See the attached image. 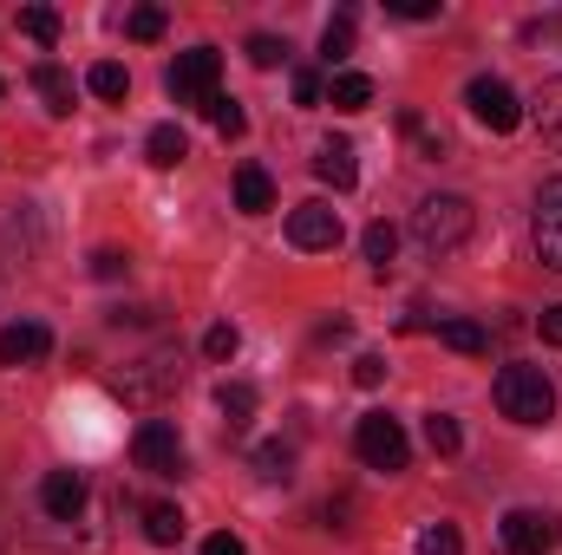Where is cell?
<instances>
[{"label": "cell", "instance_id": "cell-15", "mask_svg": "<svg viewBox=\"0 0 562 555\" xmlns=\"http://www.w3.org/2000/svg\"><path fill=\"white\" fill-rule=\"evenodd\" d=\"M236 209H243V216L276 209V183H269V170H262V163H243V170H236Z\"/></svg>", "mask_w": 562, "mask_h": 555}, {"label": "cell", "instance_id": "cell-3", "mask_svg": "<svg viewBox=\"0 0 562 555\" xmlns=\"http://www.w3.org/2000/svg\"><path fill=\"white\" fill-rule=\"evenodd\" d=\"M177 386H183V353H177V347H157V353L132 360L125 373H112V393H119L125 406H164Z\"/></svg>", "mask_w": 562, "mask_h": 555}, {"label": "cell", "instance_id": "cell-38", "mask_svg": "<svg viewBox=\"0 0 562 555\" xmlns=\"http://www.w3.org/2000/svg\"><path fill=\"white\" fill-rule=\"evenodd\" d=\"M537 327H543V340H550V347H562V301H557V307H543V320H537Z\"/></svg>", "mask_w": 562, "mask_h": 555}, {"label": "cell", "instance_id": "cell-19", "mask_svg": "<svg viewBox=\"0 0 562 555\" xmlns=\"http://www.w3.org/2000/svg\"><path fill=\"white\" fill-rule=\"evenodd\" d=\"M144 150H150V163H157V170H177V163L190 157V138H183L177 125H157V132L144 138Z\"/></svg>", "mask_w": 562, "mask_h": 555}, {"label": "cell", "instance_id": "cell-39", "mask_svg": "<svg viewBox=\"0 0 562 555\" xmlns=\"http://www.w3.org/2000/svg\"><path fill=\"white\" fill-rule=\"evenodd\" d=\"M203 555H243V543H236V536H229V530H216V536H210V543H203Z\"/></svg>", "mask_w": 562, "mask_h": 555}, {"label": "cell", "instance_id": "cell-5", "mask_svg": "<svg viewBox=\"0 0 562 555\" xmlns=\"http://www.w3.org/2000/svg\"><path fill=\"white\" fill-rule=\"evenodd\" d=\"M216 79H223V53H216V46H190V53H177V66H170V99L190 105V112H210Z\"/></svg>", "mask_w": 562, "mask_h": 555}, {"label": "cell", "instance_id": "cell-12", "mask_svg": "<svg viewBox=\"0 0 562 555\" xmlns=\"http://www.w3.org/2000/svg\"><path fill=\"white\" fill-rule=\"evenodd\" d=\"M53 353V327L46 320H13L0 327V366H40Z\"/></svg>", "mask_w": 562, "mask_h": 555}, {"label": "cell", "instance_id": "cell-26", "mask_svg": "<svg viewBox=\"0 0 562 555\" xmlns=\"http://www.w3.org/2000/svg\"><path fill=\"white\" fill-rule=\"evenodd\" d=\"M20 33L40 39V46H53V39H59V13H53V7H20Z\"/></svg>", "mask_w": 562, "mask_h": 555}, {"label": "cell", "instance_id": "cell-6", "mask_svg": "<svg viewBox=\"0 0 562 555\" xmlns=\"http://www.w3.org/2000/svg\"><path fill=\"white\" fill-rule=\"evenodd\" d=\"M464 105H471V118H477L484 132H497V138L524 125V99H517L504 79H491V72H477V79L464 86Z\"/></svg>", "mask_w": 562, "mask_h": 555}, {"label": "cell", "instance_id": "cell-16", "mask_svg": "<svg viewBox=\"0 0 562 555\" xmlns=\"http://www.w3.org/2000/svg\"><path fill=\"white\" fill-rule=\"evenodd\" d=\"M216 412L229 418V431H243V424L256 418V386H249V380H223V386H216Z\"/></svg>", "mask_w": 562, "mask_h": 555}, {"label": "cell", "instance_id": "cell-13", "mask_svg": "<svg viewBox=\"0 0 562 555\" xmlns=\"http://www.w3.org/2000/svg\"><path fill=\"white\" fill-rule=\"evenodd\" d=\"M314 177H321V183H334V190H353V183H360L353 144H347V138H327L321 150H314Z\"/></svg>", "mask_w": 562, "mask_h": 555}, {"label": "cell", "instance_id": "cell-25", "mask_svg": "<svg viewBox=\"0 0 562 555\" xmlns=\"http://www.w3.org/2000/svg\"><path fill=\"white\" fill-rule=\"evenodd\" d=\"M537 132H543V144H557L562 150V79L557 86H543V99H537Z\"/></svg>", "mask_w": 562, "mask_h": 555}, {"label": "cell", "instance_id": "cell-24", "mask_svg": "<svg viewBox=\"0 0 562 555\" xmlns=\"http://www.w3.org/2000/svg\"><path fill=\"white\" fill-rule=\"evenodd\" d=\"M438 340H445L451 353H484V347H491V333H484L477 320H438Z\"/></svg>", "mask_w": 562, "mask_h": 555}, {"label": "cell", "instance_id": "cell-27", "mask_svg": "<svg viewBox=\"0 0 562 555\" xmlns=\"http://www.w3.org/2000/svg\"><path fill=\"white\" fill-rule=\"evenodd\" d=\"M360 249H367V262H373V269H386V262H393V249H400V229H393V223H373V229L360 236Z\"/></svg>", "mask_w": 562, "mask_h": 555}, {"label": "cell", "instance_id": "cell-36", "mask_svg": "<svg viewBox=\"0 0 562 555\" xmlns=\"http://www.w3.org/2000/svg\"><path fill=\"white\" fill-rule=\"evenodd\" d=\"M294 105H321V72H314V66L294 72Z\"/></svg>", "mask_w": 562, "mask_h": 555}, {"label": "cell", "instance_id": "cell-11", "mask_svg": "<svg viewBox=\"0 0 562 555\" xmlns=\"http://www.w3.org/2000/svg\"><path fill=\"white\" fill-rule=\"evenodd\" d=\"M288 242L294 249H340V209H327V203H294L288 209Z\"/></svg>", "mask_w": 562, "mask_h": 555}, {"label": "cell", "instance_id": "cell-34", "mask_svg": "<svg viewBox=\"0 0 562 555\" xmlns=\"http://www.w3.org/2000/svg\"><path fill=\"white\" fill-rule=\"evenodd\" d=\"M125 269H132V256H125V249H99V256H92V275H99V281H119Z\"/></svg>", "mask_w": 562, "mask_h": 555}, {"label": "cell", "instance_id": "cell-2", "mask_svg": "<svg viewBox=\"0 0 562 555\" xmlns=\"http://www.w3.org/2000/svg\"><path fill=\"white\" fill-rule=\"evenodd\" d=\"M491 393H497V412L510 424H550L557 418V386L543 366H504Z\"/></svg>", "mask_w": 562, "mask_h": 555}, {"label": "cell", "instance_id": "cell-20", "mask_svg": "<svg viewBox=\"0 0 562 555\" xmlns=\"http://www.w3.org/2000/svg\"><path fill=\"white\" fill-rule=\"evenodd\" d=\"M524 46H530L537 59H557V66H562V13L530 20V26H524Z\"/></svg>", "mask_w": 562, "mask_h": 555}, {"label": "cell", "instance_id": "cell-21", "mask_svg": "<svg viewBox=\"0 0 562 555\" xmlns=\"http://www.w3.org/2000/svg\"><path fill=\"white\" fill-rule=\"evenodd\" d=\"M425 444H431V457H458V451H464L458 418L451 412H425Z\"/></svg>", "mask_w": 562, "mask_h": 555}, {"label": "cell", "instance_id": "cell-9", "mask_svg": "<svg viewBox=\"0 0 562 555\" xmlns=\"http://www.w3.org/2000/svg\"><path fill=\"white\" fill-rule=\"evenodd\" d=\"M86 503H92L86 471H46V477H40V510H46L53 523H79Z\"/></svg>", "mask_w": 562, "mask_h": 555}, {"label": "cell", "instance_id": "cell-1", "mask_svg": "<svg viewBox=\"0 0 562 555\" xmlns=\"http://www.w3.org/2000/svg\"><path fill=\"white\" fill-rule=\"evenodd\" d=\"M471 229H477V209H471V196H451V190H438V196H425L419 209H413V242H419V256H458L464 242H471Z\"/></svg>", "mask_w": 562, "mask_h": 555}, {"label": "cell", "instance_id": "cell-40", "mask_svg": "<svg viewBox=\"0 0 562 555\" xmlns=\"http://www.w3.org/2000/svg\"><path fill=\"white\" fill-rule=\"evenodd\" d=\"M13 543V510H7V497H0V550Z\"/></svg>", "mask_w": 562, "mask_h": 555}, {"label": "cell", "instance_id": "cell-33", "mask_svg": "<svg viewBox=\"0 0 562 555\" xmlns=\"http://www.w3.org/2000/svg\"><path fill=\"white\" fill-rule=\"evenodd\" d=\"M236 347H243V333H236L229 320H216V327L203 333V353H210V360H236Z\"/></svg>", "mask_w": 562, "mask_h": 555}, {"label": "cell", "instance_id": "cell-22", "mask_svg": "<svg viewBox=\"0 0 562 555\" xmlns=\"http://www.w3.org/2000/svg\"><path fill=\"white\" fill-rule=\"evenodd\" d=\"M347 53H353V7H340V13L327 20V33H321V59H327V66H340Z\"/></svg>", "mask_w": 562, "mask_h": 555}, {"label": "cell", "instance_id": "cell-4", "mask_svg": "<svg viewBox=\"0 0 562 555\" xmlns=\"http://www.w3.org/2000/svg\"><path fill=\"white\" fill-rule=\"evenodd\" d=\"M353 451H360L367 471H386V477L413 464V444H406L400 418H386V412H367L360 424H353Z\"/></svg>", "mask_w": 562, "mask_h": 555}, {"label": "cell", "instance_id": "cell-14", "mask_svg": "<svg viewBox=\"0 0 562 555\" xmlns=\"http://www.w3.org/2000/svg\"><path fill=\"white\" fill-rule=\"evenodd\" d=\"M33 92L46 99V112H53V118H66V112H72V72H66V66H53V59H40V66H33Z\"/></svg>", "mask_w": 562, "mask_h": 555}, {"label": "cell", "instance_id": "cell-23", "mask_svg": "<svg viewBox=\"0 0 562 555\" xmlns=\"http://www.w3.org/2000/svg\"><path fill=\"white\" fill-rule=\"evenodd\" d=\"M86 86H92V92H99V99H112V105H119V99H125V92H132V72H125V66H119V59H99V66H92V72H86Z\"/></svg>", "mask_w": 562, "mask_h": 555}, {"label": "cell", "instance_id": "cell-41", "mask_svg": "<svg viewBox=\"0 0 562 555\" xmlns=\"http://www.w3.org/2000/svg\"><path fill=\"white\" fill-rule=\"evenodd\" d=\"M0 99H7V86H0Z\"/></svg>", "mask_w": 562, "mask_h": 555}, {"label": "cell", "instance_id": "cell-31", "mask_svg": "<svg viewBox=\"0 0 562 555\" xmlns=\"http://www.w3.org/2000/svg\"><path fill=\"white\" fill-rule=\"evenodd\" d=\"M256 471H262V477H281V484H288V477H294V444H262V451H256Z\"/></svg>", "mask_w": 562, "mask_h": 555}, {"label": "cell", "instance_id": "cell-28", "mask_svg": "<svg viewBox=\"0 0 562 555\" xmlns=\"http://www.w3.org/2000/svg\"><path fill=\"white\" fill-rule=\"evenodd\" d=\"M419 555H464V536L451 523H425L419 530Z\"/></svg>", "mask_w": 562, "mask_h": 555}, {"label": "cell", "instance_id": "cell-30", "mask_svg": "<svg viewBox=\"0 0 562 555\" xmlns=\"http://www.w3.org/2000/svg\"><path fill=\"white\" fill-rule=\"evenodd\" d=\"M210 125H216L223 138H243V132H249V118H243V105H236V99H223V92L210 99Z\"/></svg>", "mask_w": 562, "mask_h": 555}, {"label": "cell", "instance_id": "cell-7", "mask_svg": "<svg viewBox=\"0 0 562 555\" xmlns=\"http://www.w3.org/2000/svg\"><path fill=\"white\" fill-rule=\"evenodd\" d=\"M132 457H138V471L150 477H183V438H177V424H164V418H144L138 438H132Z\"/></svg>", "mask_w": 562, "mask_h": 555}, {"label": "cell", "instance_id": "cell-37", "mask_svg": "<svg viewBox=\"0 0 562 555\" xmlns=\"http://www.w3.org/2000/svg\"><path fill=\"white\" fill-rule=\"evenodd\" d=\"M386 13H400V20H438V0H386Z\"/></svg>", "mask_w": 562, "mask_h": 555}, {"label": "cell", "instance_id": "cell-32", "mask_svg": "<svg viewBox=\"0 0 562 555\" xmlns=\"http://www.w3.org/2000/svg\"><path fill=\"white\" fill-rule=\"evenodd\" d=\"M243 53H249V66H262V72H276L281 59H288V46H281L276 33H249V46H243Z\"/></svg>", "mask_w": 562, "mask_h": 555}, {"label": "cell", "instance_id": "cell-8", "mask_svg": "<svg viewBox=\"0 0 562 555\" xmlns=\"http://www.w3.org/2000/svg\"><path fill=\"white\" fill-rule=\"evenodd\" d=\"M562 543V517L550 510H510L504 517V555H550Z\"/></svg>", "mask_w": 562, "mask_h": 555}, {"label": "cell", "instance_id": "cell-29", "mask_svg": "<svg viewBox=\"0 0 562 555\" xmlns=\"http://www.w3.org/2000/svg\"><path fill=\"white\" fill-rule=\"evenodd\" d=\"M164 26H170L164 7H132V13H125V33H132V39H164Z\"/></svg>", "mask_w": 562, "mask_h": 555}, {"label": "cell", "instance_id": "cell-18", "mask_svg": "<svg viewBox=\"0 0 562 555\" xmlns=\"http://www.w3.org/2000/svg\"><path fill=\"white\" fill-rule=\"evenodd\" d=\"M177 536H183V510H177V503H144V543L170 550Z\"/></svg>", "mask_w": 562, "mask_h": 555}, {"label": "cell", "instance_id": "cell-10", "mask_svg": "<svg viewBox=\"0 0 562 555\" xmlns=\"http://www.w3.org/2000/svg\"><path fill=\"white\" fill-rule=\"evenodd\" d=\"M530 242H537V256H543V269H557V275H562V177H550V183L537 190V216H530Z\"/></svg>", "mask_w": 562, "mask_h": 555}, {"label": "cell", "instance_id": "cell-35", "mask_svg": "<svg viewBox=\"0 0 562 555\" xmlns=\"http://www.w3.org/2000/svg\"><path fill=\"white\" fill-rule=\"evenodd\" d=\"M380 380H386V360H380V353H360V360H353V386H367V393H373Z\"/></svg>", "mask_w": 562, "mask_h": 555}, {"label": "cell", "instance_id": "cell-17", "mask_svg": "<svg viewBox=\"0 0 562 555\" xmlns=\"http://www.w3.org/2000/svg\"><path fill=\"white\" fill-rule=\"evenodd\" d=\"M327 99H334V112H367L373 105V79L367 72H334Z\"/></svg>", "mask_w": 562, "mask_h": 555}]
</instances>
